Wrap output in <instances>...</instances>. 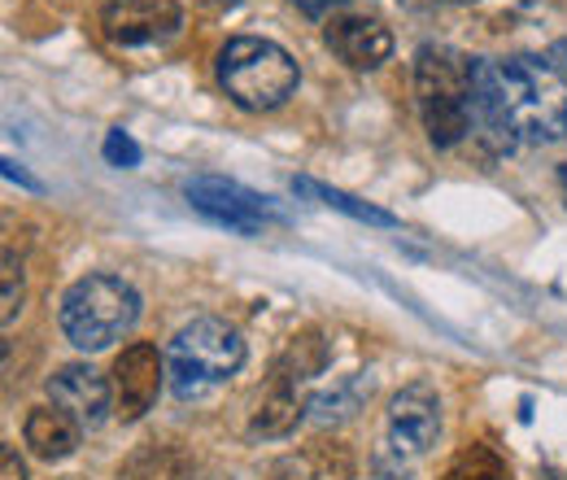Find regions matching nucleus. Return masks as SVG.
<instances>
[{
	"label": "nucleus",
	"mask_w": 567,
	"mask_h": 480,
	"mask_svg": "<svg viewBox=\"0 0 567 480\" xmlns=\"http://www.w3.org/2000/svg\"><path fill=\"white\" fill-rule=\"evenodd\" d=\"M0 468H4V480H27V468H22V459H18L13 446L0 450Z\"/></svg>",
	"instance_id": "23"
},
{
	"label": "nucleus",
	"mask_w": 567,
	"mask_h": 480,
	"mask_svg": "<svg viewBox=\"0 0 567 480\" xmlns=\"http://www.w3.org/2000/svg\"><path fill=\"white\" fill-rule=\"evenodd\" d=\"M62 333L74 349H110L118 337H127L141 319V293L123 275L92 272L74 279L62 297Z\"/></svg>",
	"instance_id": "4"
},
{
	"label": "nucleus",
	"mask_w": 567,
	"mask_h": 480,
	"mask_svg": "<svg viewBox=\"0 0 567 480\" xmlns=\"http://www.w3.org/2000/svg\"><path fill=\"white\" fill-rule=\"evenodd\" d=\"M415 101L424 132L436 149H454L472 136L476 123V79H472V58L445 49V44H424L415 53Z\"/></svg>",
	"instance_id": "1"
},
{
	"label": "nucleus",
	"mask_w": 567,
	"mask_h": 480,
	"mask_svg": "<svg viewBox=\"0 0 567 480\" xmlns=\"http://www.w3.org/2000/svg\"><path fill=\"white\" fill-rule=\"evenodd\" d=\"M123 480H193V459L179 446H141L127 463H123Z\"/></svg>",
	"instance_id": "16"
},
{
	"label": "nucleus",
	"mask_w": 567,
	"mask_h": 480,
	"mask_svg": "<svg viewBox=\"0 0 567 480\" xmlns=\"http://www.w3.org/2000/svg\"><path fill=\"white\" fill-rule=\"evenodd\" d=\"M0 166H4V180H9V184H18V188H27V193H44V184H40V180H35V175H31V171H27L22 162H13V157H4Z\"/></svg>",
	"instance_id": "22"
},
{
	"label": "nucleus",
	"mask_w": 567,
	"mask_h": 480,
	"mask_svg": "<svg viewBox=\"0 0 567 480\" xmlns=\"http://www.w3.org/2000/svg\"><path fill=\"white\" fill-rule=\"evenodd\" d=\"M323 367H328V341H323L319 328H306V333L288 337V345H284V354L276 358V371H271V376L292 380V385H306V380L319 376Z\"/></svg>",
	"instance_id": "15"
},
{
	"label": "nucleus",
	"mask_w": 567,
	"mask_h": 480,
	"mask_svg": "<svg viewBox=\"0 0 567 480\" xmlns=\"http://www.w3.org/2000/svg\"><path fill=\"white\" fill-rule=\"evenodd\" d=\"M445 480H511V468L506 459L497 455L494 446L485 441H472L454 455V463L445 468Z\"/></svg>",
	"instance_id": "19"
},
{
	"label": "nucleus",
	"mask_w": 567,
	"mask_h": 480,
	"mask_svg": "<svg viewBox=\"0 0 567 480\" xmlns=\"http://www.w3.org/2000/svg\"><path fill=\"white\" fill-rule=\"evenodd\" d=\"M367 398H371V380L358 371V376L337 380L332 389L315 394V398H310V415H315L319 423H341V419H354Z\"/></svg>",
	"instance_id": "17"
},
{
	"label": "nucleus",
	"mask_w": 567,
	"mask_h": 480,
	"mask_svg": "<svg viewBox=\"0 0 567 480\" xmlns=\"http://www.w3.org/2000/svg\"><path fill=\"white\" fill-rule=\"evenodd\" d=\"M559 188H564V197H567V162L559 166Z\"/></svg>",
	"instance_id": "26"
},
{
	"label": "nucleus",
	"mask_w": 567,
	"mask_h": 480,
	"mask_svg": "<svg viewBox=\"0 0 567 480\" xmlns=\"http://www.w3.org/2000/svg\"><path fill=\"white\" fill-rule=\"evenodd\" d=\"M214 74L223 83V92L240 105V110H280L284 101L297 92V62L284 53L280 44L258 40V35H236L218 49Z\"/></svg>",
	"instance_id": "5"
},
{
	"label": "nucleus",
	"mask_w": 567,
	"mask_h": 480,
	"mask_svg": "<svg viewBox=\"0 0 567 480\" xmlns=\"http://www.w3.org/2000/svg\"><path fill=\"white\" fill-rule=\"evenodd\" d=\"M184 27V9L175 0H110L101 9V31L118 49H153L175 40Z\"/></svg>",
	"instance_id": "7"
},
{
	"label": "nucleus",
	"mask_w": 567,
	"mask_h": 480,
	"mask_svg": "<svg viewBox=\"0 0 567 480\" xmlns=\"http://www.w3.org/2000/svg\"><path fill=\"white\" fill-rule=\"evenodd\" d=\"M292 188L306 193V197H315V202H323V206L350 214V218H358V223H371V227H398V214L371 206V202H358V197L341 193V188H328V184H319V180H306V175H301V180H292Z\"/></svg>",
	"instance_id": "18"
},
{
	"label": "nucleus",
	"mask_w": 567,
	"mask_h": 480,
	"mask_svg": "<svg viewBox=\"0 0 567 480\" xmlns=\"http://www.w3.org/2000/svg\"><path fill=\"white\" fill-rule=\"evenodd\" d=\"M101 153H105V162H110V166H118V171H132V166H141V144L127 136L123 127H114V132L105 136Z\"/></svg>",
	"instance_id": "20"
},
{
	"label": "nucleus",
	"mask_w": 567,
	"mask_h": 480,
	"mask_svg": "<svg viewBox=\"0 0 567 480\" xmlns=\"http://www.w3.org/2000/svg\"><path fill=\"white\" fill-rule=\"evenodd\" d=\"M445 4H467V0H445Z\"/></svg>",
	"instance_id": "29"
},
{
	"label": "nucleus",
	"mask_w": 567,
	"mask_h": 480,
	"mask_svg": "<svg viewBox=\"0 0 567 480\" xmlns=\"http://www.w3.org/2000/svg\"><path fill=\"white\" fill-rule=\"evenodd\" d=\"M497 92L515 136L524 144H555L567 136V79L550 58L497 62Z\"/></svg>",
	"instance_id": "2"
},
{
	"label": "nucleus",
	"mask_w": 567,
	"mask_h": 480,
	"mask_svg": "<svg viewBox=\"0 0 567 480\" xmlns=\"http://www.w3.org/2000/svg\"><path fill=\"white\" fill-rule=\"evenodd\" d=\"M49 398L53 407H62L66 415H74L83 428H101L110 411H114V389L110 380L87 367V362H71V367H58L49 376Z\"/></svg>",
	"instance_id": "10"
},
{
	"label": "nucleus",
	"mask_w": 567,
	"mask_h": 480,
	"mask_svg": "<svg viewBox=\"0 0 567 480\" xmlns=\"http://www.w3.org/2000/svg\"><path fill=\"white\" fill-rule=\"evenodd\" d=\"M441 437V398L432 385H406L393 402H389V441L398 455L420 459L436 446Z\"/></svg>",
	"instance_id": "8"
},
{
	"label": "nucleus",
	"mask_w": 567,
	"mask_h": 480,
	"mask_svg": "<svg viewBox=\"0 0 567 480\" xmlns=\"http://www.w3.org/2000/svg\"><path fill=\"white\" fill-rule=\"evenodd\" d=\"M354 450L346 441H310L276 459L271 480H354Z\"/></svg>",
	"instance_id": "12"
},
{
	"label": "nucleus",
	"mask_w": 567,
	"mask_h": 480,
	"mask_svg": "<svg viewBox=\"0 0 567 480\" xmlns=\"http://www.w3.org/2000/svg\"><path fill=\"white\" fill-rule=\"evenodd\" d=\"M197 4H231V0H197Z\"/></svg>",
	"instance_id": "28"
},
{
	"label": "nucleus",
	"mask_w": 567,
	"mask_h": 480,
	"mask_svg": "<svg viewBox=\"0 0 567 480\" xmlns=\"http://www.w3.org/2000/svg\"><path fill=\"white\" fill-rule=\"evenodd\" d=\"M184 197L197 214H206L210 223L236 232V236H258L267 223H284L280 206L236 180H223V175H193L184 180Z\"/></svg>",
	"instance_id": "6"
},
{
	"label": "nucleus",
	"mask_w": 567,
	"mask_h": 480,
	"mask_svg": "<svg viewBox=\"0 0 567 480\" xmlns=\"http://www.w3.org/2000/svg\"><path fill=\"white\" fill-rule=\"evenodd\" d=\"M328 49L354 70H375L393 53V31L371 13H332L323 27Z\"/></svg>",
	"instance_id": "9"
},
{
	"label": "nucleus",
	"mask_w": 567,
	"mask_h": 480,
	"mask_svg": "<svg viewBox=\"0 0 567 480\" xmlns=\"http://www.w3.org/2000/svg\"><path fill=\"white\" fill-rule=\"evenodd\" d=\"M306 411H310V402H301V385L271 376V389L262 394L258 411L249 415V437L280 441V437H288V432L301 423V415Z\"/></svg>",
	"instance_id": "14"
},
{
	"label": "nucleus",
	"mask_w": 567,
	"mask_h": 480,
	"mask_svg": "<svg viewBox=\"0 0 567 480\" xmlns=\"http://www.w3.org/2000/svg\"><path fill=\"white\" fill-rule=\"evenodd\" d=\"M411 9H427V4H436V0H406Z\"/></svg>",
	"instance_id": "27"
},
{
	"label": "nucleus",
	"mask_w": 567,
	"mask_h": 480,
	"mask_svg": "<svg viewBox=\"0 0 567 480\" xmlns=\"http://www.w3.org/2000/svg\"><path fill=\"white\" fill-rule=\"evenodd\" d=\"M292 4H301L310 18H319V13H328L332 4H346V0H292Z\"/></svg>",
	"instance_id": "24"
},
{
	"label": "nucleus",
	"mask_w": 567,
	"mask_h": 480,
	"mask_svg": "<svg viewBox=\"0 0 567 480\" xmlns=\"http://www.w3.org/2000/svg\"><path fill=\"white\" fill-rule=\"evenodd\" d=\"M18 310H22V263H13V254H4V306H0L4 328L18 319Z\"/></svg>",
	"instance_id": "21"
},
{
	"label": "nucleus",
	"mask_w": 567,
	"mask_h": 480,
	"mask_svg": "<svg viewBox=\"0 0 567 480\" xmlns=\"http://www.w3.org/2000/svg\"><path fill=\"white\" fill-rule=\"evenodd\" d=\"M249 349H245V337L218 319V315H197L193 324H184L171 341V354H166V371H171V389L175 398H206L210 389L227 385L240 367H245Z\"/></svg>",
	"instance_id": "3"
},
{
	"label": "nucleus",
	"mask_w": 567,
	"mask_h": 480,
	"mask_svg": "<svg viewBox=\"0 0 567 480\" xmlns=\"http://www.w3.org/2000/svg\"><path fill=\"white\" fill-rule=\"evenodd\" d=\"M157 389H162V358H157V349L148 341L127 345L118 354V362H114V415L127 419V423L141 419L153 407Z\"/></svg>",
	"instance_id": "11"
},
{
	"label": "nucleus",
	"mask_w": 567,
	"mask_h": 480,
	"mask_svg": "<svg viewBox=\"0 0 567 480\" xmlns=\"http://www.w3.org/2000/svg\"><path fill=\"white\" fill-rule=\"evenodd\" d=\"M22 437H27V446H31L35 459L58 463V459H71L74 450H79L83 423H79L74 415L62 411V407H35V411L27 415Z\"/></svg>",
	"instance_id": "13"
},
{
	"label": "nucleus",
	"mask_w": 567,
	"mask_h": 480,
	"mask_svg": "<svg viewBox=\"0 0 567 480\" xmlns=\"http://www.w3.org/2000/svg\"><path fill=\"white\" fill-rule=\"evenodd\" d=\"M550 62H555V70H559V74L567 79V35H564V40H555V44H550Z\"/></svg>",
	"instance_id": "25"
}]
</instances>
